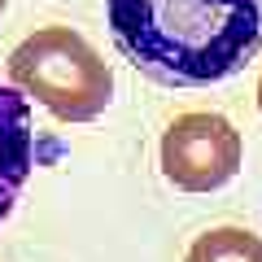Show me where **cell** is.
<instances>
[{"mask_svg": "<svg viewBox=\"0 0 262 262\" xmlns=\"http://www.w3.org/2000/svg\"><path fill=\"white\" fill-rule=\"evenodd\" d=\"M241 170V131L223 114H184L162 136V175L184 192H214Z\"/></svg>", "mask_w": 262, "mask_h": 262, "instance_id": "3", "label": "cell"}, {"mask_svg": "<svg viewBox=\"0 0 262 262\" xmlns=\"http://www.w3.org/2000/svg\"><path fill=\"white\" fill-rule=\"evenodd\" d=\"M5 5H9V0H0V13H5Z\"/></svg>", "mask_w": 262, "mask_h": 262, "instance_id": "7", "label": "cell"}, {"mask_svg": "<svg viewBox=\"0 0 262 262\" xmlns=\"http://www.w3.org/2000/svg\"><path fill=\"white\" fill-rule=\"evenodd\" d=\"M184 262H262V236L245 227H214L192 241Z\"/></svg>", "mask_w": 262, "mask_h": 262, "instance_id": "5", "label": "cell"}, {"mask_svg": "<svg viewBox=\"0 0 262 262\" xmlns=\"http://www.w3.org/2000/svg\"><path fill=\"white\" fill-rule=\"evenodd\" d=\"M105 22L118 53L166 88L223 83L262 48V0H105Z\"/></svg>", "mask_w": 262, "mask_h": 262, "instance_id": "1", "label": "cell"}, {"mask_svg": "<svg viewBox=\"0 0 262 262\" xmlns=\"http://www.w3.org/2000/svg\"><path fill=\"white\" fill-rule=\"evenodd\" d=\"M31 166H35V131L27 92L0 83V223L9 219Z\"/></svg>", "mask_w": 262, "mask_h": 262, "instance_id": "4", "label": "cell"}, {"mask_svg": "<svg viewBox=\"0 0 262 262\" xmlns=\"http://www.w3.org/2000/svg\"><path fill=\"white\" fill-rule=\"evenodd\" d=\"M9 79L61 122H92L114 101V70L70 27H44L9 53Z\"/></svg>", "mask_w": 262, "mask_h": 262, "instance_id": "2", "label": "cell"}, {"mask_svg": "<svg viewBox=\"0 0 262 262\" xmlns=\"http://www.w3.org/2000/svg\"><path fill=\"white\" fill-rule=\"evenodd\" d=\"M258 110H262V83H258Z\"/></svg>", "mask_w": 262, "mask_h": 262, "instance_id": "6", "label": "cell"}]
</instances>
